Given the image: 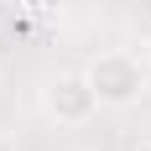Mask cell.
Instances as JSON below:
<instances>
[{"label": "cell", "instance_id": "cell-1", "mask_svg": "<svg viewBox=\"0 0 151 151\" xmlns=\"http://www.w3.org/2000/svg\"><path fill=\"white\" fill-rule=\"evenodd\" d=\"M83 73H89L94 94H99V104H109V109L141 104V94L151 89V63H141L136 52H125V47L99 52V58H94Z\"/></svg>", "mask_w": 151, "mask_h": 151}, {"label": "cell", "instance_id": "cell-4", "mask_svg": "<svg viewBox=\"0 0 151 151\" xmlns=\"http://www.w3.org/2000/svg\"><path fill=\"white\" fill-rule=\"evenodd\" d=\"M5 5H26V0H5Z\"/></svg>", "mask_w": 151, "mask_h": 151}, {"label": "cell", "instance_id": "cell-2", "mask_svg": "<svg viewBox=\"0 0 151 151\" xmlns=\"http://www.w3.org/2000/svg\"><path fill=\"white\" fill-rule=\"evenodd\" d=\"M42 109H47V120H58V125H89L104 104H99L89 73H58V78H47V89H42Z\"/></svg>", "mask_w": 151, "mask_h": 151}, {"label": "cell", "instance_id": "cell-3", "mask_svg": "<svg viewBox=\"0 0 151 151\" xmlns=\"http://www.w3.org/2000/svg\"><path fill=\"white\" fill-rule=\"evenodd\" d=\"M146 63H151V37H146Z\"/></svg>", "mask_w": 151, "mask_h": 151}]
</instances>
